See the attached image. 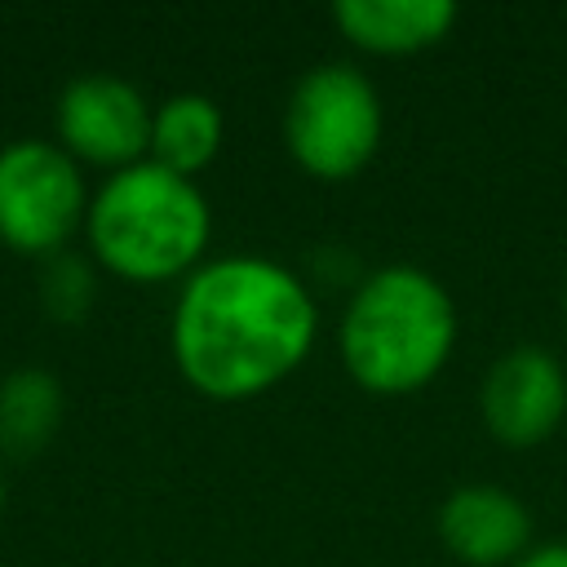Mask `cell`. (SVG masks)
Returning a JSON list of instances; mask_svg holds the SVG:
<instances>
[{
  "instance_id": "cell-7",
  "label": "cell",
  "mask_w": 567,
  "mask_h": 567,
  "mask_svg": "<svg viewBox=\"0 0 567 567\" xmlns=\"http://www.w3.org/2000/svg\"><path fill=\"white\" fill-rule=\"evenodd\" d=\"M478 412L496 443L536 447L567 416V368L545 346H514L487 368Z\"/></svg>"
},
{
  "instance_id": "cell-12",
  "label": "cell",
  "mask_w": 567,
  "mask_h": 567,
  "mask_svg": "<svg viewBox=\"0 0 567 567\" xmlns=\"http://www.w3.org/2000/svg\"><path fill=\"white\" fill-rule=\"evenodd\" d=\"M44 310L58 319V323H75L84 319V310L93 306V270L80 261V257H49V270H44Z\"/></svg>"
},
{
  "instance_id": "cell-6",
  "label": "cell",
  "mask_w": 567,
  "mask_h": 567,
  "mask_svg": "<svg viewBox=\"0 0 567 567\" xmlns=\"http://www.w3.org/2000/svg\"><path fill=\"white\" fill-rule=\"evenodd\" d=\"M58 146L75 164H97L111 173L142 164L151 151V102L137 84L89 71L58 97Z\"/></svg>"
},
{
  "instance_id": "cell-1",
  "label": "cell",
  "mask_w": 567,
  "mask_h": 567,
  "mask_svg": "<svg viewBox=\"0 0 567 567\" xmlns=\"http://www.w3.org/2000/svg\"><path fill=\"white\" fill-rule=\"evenodd\" d=\"M319 337V306L301 275L270 257H213L182 279L173 363L213 403H244L288 381Z\"/></svg>"
},
{
  "instance_id": "cell-11",
  "label": "cell",
  "mask_w": 567,
  "mask_h": 567,
  "mask_svg": "<svg viewBox=\"0 0 567 567\" xmlns=\"http://www.w3.org/2000/svg\"><path fill=\"white\" fill-rule=\"evenodd\" d=\"M62 421V381L44 368H18L0 381V452L13 461L35 456Z\"/></svg>"
},
{
  "instance_id": "cell-10",
  "label": "cell",
  "mask_w": 567,
  "mask_h": 567,
  "mask_svg": "<svg viewBox=\"0 0 567 567\" xmlns=\"http://www.w3.org/2000/svg\"><path fill=\"white\" fill-rule=\"evenodd\" d=\"M221 111L213 97L204 93H173L168 102H159L151 111V151L146 159L177 173V177H190L204 173L217 151H221Z\"/></svg>"
},
{
  "instance_id": "cell-3",
  "label": "cell",
  "mask_w": 567,
  "mask_h": 567,
  "mask_svg": "<svg viewBox=\"0 0 567 567\" xmlns=\"http://www.w3.org/2000/svg\"><path fill=\"white\" fill-rule=\"evenodd\" d=\"M97 266L128 284H168L204 266L213 239V208L190 177L151 159L111 173L89 199L84 217Z\"/></svg>"
},
{
  "instance_id": "cell-8",
  "label": "cell",
  "mask_w": 567,
  "mask_h": 567,
  "mask_svg": "<svg viewBox=\"0 0 567 567\" xmlns=\"http://www.w3.org/2000/svg\"><path fill=\"white\" fill-rule=\"evenodd\" d=\"M439 540L465 567H514L532 549V514L509 487L465 483L439 505Z\"/></svg>"
},
{
  "instance_id": "cell-13",
  "label": "cell",
  "mask_w": 567,
  "mask_h": 567,
  "mask_svg": "<svg viewBox=\"0 0 567 567\" xmlns=\"http://www.w3.org/2000/svg\"><path fill=\"white\" fill-rule=\"evenodd\" d=\"M514 567H567V540H549V545H532Z\"/></svg>"
},
{
  "instance_id": "cell-9",
  "label": "cell",
  "mask_w": 567,
  "mask_h": 567,
  "mask_svg": "<svg viewBox=\"0 0 567 567\" xmlns=\"http://www.w3.org/2000/svg\"><path fill=\"white\" fill-rule=\"evenodd\" d=\"M332 22L363 53L408 58L439 44L452 31L456 4L452 0H337Z\"/></svg>"
},
{
  "instance_id": "cell-4",
  "label": "cell",
  "mask_w": 567,
  "mask_h": 567,
  "mask_svg": "<svg viewBox=\"0 0 567 567\" xmlns=\"http://www.w3.org/2000/svg\"><path fill=\"white\" fill-rule=\"evenodd\" d=\"M385 133V111L363 71L350 62L310 66L284 102V146L319 182H350L368 168Z\"/></svg>"
},
{
  "instance_id": "cell-5",
  "label": "cell",
  "mask_w": 567,
  "mask_h": 567,
  "mask_svg": "<svg viewBox=\"0 0 567 567\" xmlns=\"http://www.w3.org/2000/svg\"><path fill=\"white\" fill-rule=\"evenodd\" d=\"M89 217L80 164L44 137L0 151V244L22 257H58Z\"/></svg>"
},
{
  "instance_id": "cell-15",
  "label": "cell",
  "mask_w": 567,
  "mask_h": 567,
  "mask_svg": "<svg viewBox=\"0 0 567 567\" xmlns=\"http://www.w3.org/2000/svg\"><path fill=\"white\" fill-rule=\"evenodd\" d=\"M563 310H567V288H563Z\"/></svg>"
},
{
  "instance_id": "cell-2",
  "label": "cell",
  "mask_w": 567,
  "mask_h": 567,
  "mask_svg": "<svg viewBox=\"0 0 567 567\" xmlns=\"http://www.w3.org/2000/svg\"><path fill=\"white\" fill-rule=\"evenodd\" d=\"M456 328V301L430 270L381 266L350 292L337 323V354L359 390L403 399L443 372Z\"/></svg>"
},
{
  "instance_id": "cell-14",
  "label": "cell",
  "mask_w": 567,
  "mask_h": 567,
  "mask_svg": "<svg viewBox=\"0 0 567 567\" xmlns=\"http://www.w3.org/2000/svg\"><path fill=\"white\" fill-rule=\"evenodd\" d=\"M0 509H4V470H0Z\"/></svg>"
}]
</instances>
